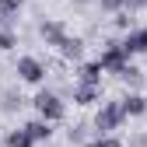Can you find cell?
<instances>
[{
  "mask_svg": "<svg viewBox=\"0 0 147 147\" xmlns=\"http://www.w3.org/2000/svg\"><path fill=\"white\" fill-rule=\"evenodd\" d=\"M32 105H35V112H39V119L42 123H63V116H67V105H63V98L56 95V91H39V95L32 98Z\"/></svg>",
  "mask_w": 147,
  "mask_h": 147,
  "instance_id": "6da1fadb",
  "label": "cell"
},
{
  "mask_svg": "<svg viewBox=\"0 0 147 147\" xmlns=\"http://www.w3.org/2000/svg\"><path fill=\"white\" fill-rule=\"evenodd\" d=\"M123 123H126V116H123L119 102H102V109L95 112V119H91V130H95L98 137H112Z\"/></svg>",
  "mask_w": 147,
  "mask_h": 147,
  "instance_id": "7a4b0ae2",
  "label": "cell"
},
{
  "mask_svg": "<svg viewBox=\"0 0 147 147\" xmlns=\"http://www.w3.org/2000/svg\"><path fill=\"white\" fill-rule=\"evenodd\" d=\"M18 81H25V84H46V63L39 56H18Z\"/></svg>",
  "mask_w": 147,
  "mask_h": 147,
  "instance_id": "3957f363",
  "label": "cell"
},
{
  "mask_svg": "<svg viewBox=\"0 0 147 147\" xmlns=\"http://www.w3.org/2000/svg\"><path fill=\"white\" fill-rule=\"evenodd\" d=\"M126 63H130V56H126V49H123L119 42H109V46L102 49V56H98V67H102V74H119Z\"/></svg>",
  "mask_w": 147,
  "mask_h": 147,
  "instance_id": "277c9868",
  "label": "cell"
},
{
  "mask_svg": "<svg viewBox=\"0 0 147 147\" xmlns=\"http://www.w3.org/2000/svg\"><path fill=\"white\" fill-rule=\"evenodd\" d=\"M119 46L126 49V56H140V53H147V25L144 28H130L119 39Z\"/></svg>",
  "mask_w": 147,
  "mask_h": 147,
  "instance_id": "5b68a950",
  "label": "cell"
},
{
  "mask_svg": "<svg viewBox=\"0 0 147 147\" xmlns=\"http://www.w3.org/2000/svg\"><path fill=\"white\" fill-rule=\"evenodd\" d=\"M119 109L126 119H137V116H147V98L140 95V91H130V95L119 98Z\"/></svg>",
  "mask_w": 147,
  "mask_h": 147,
  "instance_id": "8992f818",
  "label": "cell"
},
{
  "mask_svg": "<svg viewBox=\"0 0 147 147\" xmlns=\"http://www.w3.org/2000/svg\"><path fill=\"white\" fill-rule=\"evenodd\" d=\"M56 49H60V56H63V60H81V56H84V39L67 32V39H63Z\"/></svg>",
  "mask_w": 147,
  "mask_h": 147,
  "instance_id": "52a82bcc",
  "label": "cell"
},
{
  "mask_svg": "<svg viewBox=\"0 0 147 147\" xmlns=\"http://www.w3.org/2000/svg\"><path fill=\"white\" fill-rule=\"evenodd\" d=\"M77 84L102 88V67H98V60H91V63H81V70H77Z\"/></svg>",
  "mask_w": 147,
  "mask_h": 147,
  "instance_id": "ba28073f",
  "label": "cell"
},
{
  "mask_svg": "<svg viewBox=\"0 0 147 147\" xmlns=\"http://www.w3.org/2000/svg\"><path fill=\"white\" fill-rule=\"evenodd\" d=\"M39 35L46 39V46H60V42L67 39V28H63L60 21H42V25H39Z\"/></svg>",
  "mask_w": 147,
  "mask_h": 147,
  "instance_id": "9c48e42d",
  "label": "cell"
},
{
  "mask_svg": "<svg viewBox=\"0 0 147 147\" xmlns=\"http://www.w3.org/2000/svg\"><path fill=\"white\" fill-rule=\"evenodd\" d=\"M102 98V88H91V84H74V105H95Z\"/></svg>",
  "mask_w": 147,
  "mask_h": 147,
  "instance_id": "30bf717a",
  "label": "cell"
},
{
  "mask_svg": "<svg viewBox=\"0 0 147 147\" xmlns=\"http://www.w3.org/2000/svg\"><path fill=\"white\" fill-rule=\"evenodd\" d=\"M21 130L32 137V144H42V140H49V137H53V126H49V123H42V119H32V123H25Z\"/></svg>",
  "mask_w": 147,
  "mask_h": 147,
  "instance_id": "8fae6325",
  "label": "cell"
},
{
  "mask_svg": "<svg viewBox=\"0 0 147 147\" xmlns=\"http://www.w3.org/2000/svg\"><path fill=\"white\" fill-rule=\"evenodd\" d=\"M21 7H25V0H0V25H7L11 18H18Z\"/></svg>",
  "mask_w": 147,
  "mask_h": 147,
  "instance_id": "7c38bea8",
  "label": "cell"
},
{
  "mask_svg": "<svg viewBox=\"0 0 147 147\" xmlns=\"http://www.w3.org/2000/svg\"><path fill=\"white\" fill-rule=\"evenodd\" d=\"M21 105H25V98L18 95V91H4V95H0V109H4V112H18Z\"/></svg>",
  "mask_w": 147,
  "mask_h": 147,
  "instance_id": "4fadbf2b",
  "label": "cell"
},
{
  "mask_svg": "<svg viewBox=\"0 0 147 147\" xmlns=\"http://www.w3.org/2000/svg\"><path fill=\"white\" fill-rule=\"evenodd\" d=\"M4 147H35V144H32V137L25 130H11L7 140H4Z\"/></svg>",
  "mask_w": 147,
  "mask_h": 147,
  "instance_id": "5bb4252c",
  "label": "cell"
},
{
  "mask_svg": "<svg viewBox=\"0 0 147 147\" xmlns=\"http://www.w3.org/2000/svg\"><path fill=\"white\" fill-rule=\"evenodd\" d=\"M116 77H119V81H126V84H140V81H144V74H140V70H137L133 63H126V67H123V70L116 74Z\"/></svg>",
  "mask_w": 147,
  "mask_h": 147,
  "instance_id": "9a60e30c",
  "label": "cell"
},
{
  "mask_svg": "<svg viewBox=\"0 0 147 147\" xmlns=\"http://www.w3.org/2000/svg\"><path fill=\"white\" fill-rule=\"evenodd\" d=\"M14 46H18V35L11 28H0V53H11Z\"/></svg>",
  "mask_w": 147,
  "mask_h": 147,
  "instance_id": "2e32d148",
  "label": "cell"
},
{
  "mask_svg": "<svg viewBox=\"0 0 147 147\" xmlns=\"http://www.w3.org/2000/svg\"><path fill=\"white\" fill-rule=\"evenodd\" d=\"M84 147H123L119 137H95V140H88Z\"/></svg>",
  "mask_w": 147,
  "mask_h": 147,
  "instance_id": "e0dca14e",
  "label": "cell"
},
{
  "mask_svg": "<svg viewBox=\"0 0 147 147\" xmlns=\"http://www.w3.org/2000/svg\"><path fill=\"white\" fill-rule=\"evenodd\" d=\"M105 14H123V0H98Z\"/></svg>",
  "mask_w": 147,
  "mask_h": 147,
  "instance_id": "ac0fdd59",
  "label": "cell"
},
{
  "mask_svg": "<svg viewBox=\"0 0 147 147\" xmlns=\"http://www.w3.org/2000/svg\"><path fill=\"white\" fill-rule=\"evenodd\" d=\"M147 7V0H123V14L126 11H144Z\"/></svg>",
  "mask_w": 147,
  "mask_h": 147,
  "instance_id": "d6986e66",
  "label": "cell"
},
{
  "mask_svg": "<svg viewBox=\"0 0 147 147\" xmlns=\"http://www.w3.org/2000/svg\"><path fill=\"white\" fill-rule=\"evenodd\" d=\"M84 130H88V126H74V130H70V144H84Z\"/></svg>",
  "mask_w": 147,
  "mask_h": 147,
  "instance_id": "ffe728a7",
  "label": "cell"
},
{
  "mask_svg": "<svg viewBox=\"0 0 147 147\" xmlns=\"http://www.w3.org/2000/svg\"><path fill=\"white\" fill-rule=\"evenodd\" d=\"M130 147H147V133H140V137H133V140H130Z\"/></svg>",
  "mask_w": 147,
  "mask_h": 147,
  "instance_id": "44dd1931",
  "label": "cell"
}]
</instances>
